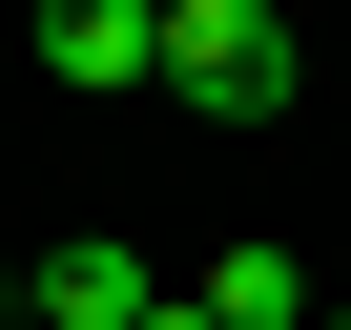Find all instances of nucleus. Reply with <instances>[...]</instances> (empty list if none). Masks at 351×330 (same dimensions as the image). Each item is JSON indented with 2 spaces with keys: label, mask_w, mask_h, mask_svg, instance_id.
Instances as JSON below:
<instances>
[{
  "label": "nucleus",
  "mask_w": 351,
  "mask_h": 330,
  "mask_svg": "<svg viewBox=\"0 0 351 330\" xmlns=\"http://www.w3.org/2000/svg\"><path fill=\"white\" fill-rule=\"evenodd\" d=\"M310 330H351V309H310Z\"/></svg>",
  "instance_id": "nucleus-6"
},
{
  "label": "nucleus",
  "mask_w": 351,
  "mask_h": 330,
  "mask_svg": "<svg viewBox=\"0 0 351 330\" xmlns=\"http://www.w3.org/2000/svg\"><path fill=\"white\" fill-rule=\"evenodd\" d=\"M21 309H42V330H145L165 289H145V248H124V227H62V248L21 268Z\"/></svg>",
  "instance_id": "nucleus-2"
},
{
  "label": "nucleus",
  "mask_w": 351,
  "mask_h": 330,
  "mask_svg": "<svg viewBox=\"0 0 351 330\" xmlns=\"http://www.w3.org/2000/svg\"><path fill=\"white\" fill-rule=\"evenodd\" d=\"M145 330H207V289H165V309H145Z\"/></svg>",
  "instance_id": "nucleus-5"
},
{
  "label": "nucleus",
  "mask_w": 351,
  "mask_h": 330,
  "mask_svg": "<svg viewBox=\"0 0 351 330\" xmlns=\"http://www.w3.org/2000/svg\"><path fill=\"white\" fill-rule=\"evenodd\" d=\"M165 83H186L207 124H269L289 103V21L269 0H165Z\"/></svg>",
  "instance_id": "nucleus-1"
},
{
  "label": "nucleus",
  "mask_w": 351,
  "mask_h": 330,
  "mask_svg": "<svg viewBox=\"0 0 351 330\" xmlns=\"http://www.w3.org/2000/svg\"><path fill=\"white\" fill-rule=\"evenodd\" d=\"M207 330H310V268L289 248H207Z\"/></svg>",
  "instance_id": "nucleus-4"
},
{
  "label": "nucleus",
  "mask_w": 351,
  "mask_h": 330,
  "mask_svg": "<svg viewBox=\"0 0 351 330\" xmlns=\"http://www.w3.org/2000/svg\"><path fill=\"white\" fill-rule=\"evenodd\" d=\"M42 62L62 83H165V0H42Z\"/></svg>",
  "instance_id": "nucleus-3"
}]
</instances>
